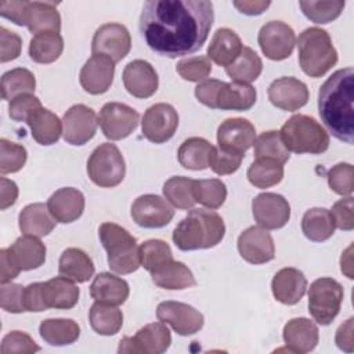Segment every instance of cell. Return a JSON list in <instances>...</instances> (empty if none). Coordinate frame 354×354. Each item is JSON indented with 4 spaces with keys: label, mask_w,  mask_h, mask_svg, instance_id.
Masks as SVG:
<instances>
[{
    "label": "cell",
    "mask_w": 354,
    "mask_h": 354,
    "mask_svg": "<svg viewBox=\"0 0 354 354\" xmlns=\"http://www.w3.org/2000/svg\"><path fill=\"white\" fill-rule=\"evenodd\" d=\"M335 220L325 207H311L301 218V231L313 242H324L335 232Z\"/></svg>",
    "instance_id": "38"
},
{
    "label": "cell",
    "mask_w": 354,
    "mask_h": 354,
    "mask_svg": "<svg viewBox=\"0 0 354 354\" xmlns=\"http://www.w3.org/2000/svg\"><path fill=\"white\" fill-rule=\"evenodd\" d=\"M80 290L75 281L65 277H55L41 282V297L46 308L69 310L79 301Z\"/></svg>",
    "instance_id": "27"
},
{
    "label": "cell",
    "mask_w": 354,
    "mask_h": 354,
    "mask_svg": "<svg viewBox=\"0 0 354 354\" xmlns=\"http://www.w3.org/2000/svg\"><path fill=\"white\" fill-rule=\"evenodd\" d=\"M141 266L152 272L173 260V253L167 242L162 239H148L140 246Z\"/></svg>",
    "instance_id": "47"
},
{
    "label": "cell",
    "mask_w": 354,
    "mask_h": 354,
    "mask_svg": "<svg viewBox=\"0 0 354 354\" xmlns=\"http://www.w3.org/2000/svg\"><path fill=\"white\" fill-rule=\"evenodd\" d=\"M47 207L55 221L64 224L73 223L83 214L84 195L73 187H64L48 198Z\"/></svg>",
    "instance_id": "26"
},
{
    "label": "cell",
    "mask_w": 354,
    "mask_h": 354,
    "mask_svg": "<svg viewBox=\"0 0 354 354\" xmlns=\"http://www.w3.org/2000/svg\"><path fill=\"white\" fill-rule=\"evenodd\" d=\"M124 88L136 98H149L159 86V77L155 68L144 59L129 62L122 73Z\"/></svg>",
    "instance_id": "22"
},
{
    "label": "cell",
    "mask_w": 354,
    "mask_h": 354,
    "mask_svg": "<svg viewBox=\"0 0 354 354\" xmlns=\"http://www.w3.org/2000/svg\"><path fill=\"white\" fill-rule=\"evenodd\" d=\"M25 8L26 1H1L0 3V14L3 18L10 19L15 25L24 26L25 25Z\"/></svg>",
    "instance_id": "59"
},
{
    "label": "cell",
    "mask_w": 354,
    "mask_h": 354,
    "mask_svg": "<svg viewBox=\"0 0 354 354\" xmlns=\"http://www.w3.org/2000/svg\"><path fill=\"white\" fill-rule=\"evenodd\" d=\"M129 293V283L111 272L98 274L90 285V296L104 304L120 306L127 300Z\"/></svg>",
    "instance_id": "30"
},
{
    "label": "cell",
    "mask_w": 354,
    "mask_h": 354,
    "mask_svg": "<svg viewBox=\"0 0 354 354\" xmlns=\"http://www.w3.org/2000/svg\"><path fill=\"white\" fill-rule=\"evenodd\" d=\"M254 221L264 230L282 228L290 218V205L279 194L263 192L252 201Z\"/></svg>",
    "instance_id": "17"
},
{
    "label": "cell",
    "mask_w": 354,
    "mask_h": 354,
    "mask_svg": "<svg viewBox=\"0 0 354 354\" xmlns=\"http://www.w3.org/2000/svg\"><path fill=\"white\" fill-rule=\"evenodd\" d=\"M93 330L102 336L116 335L123 325V314L116 306L95 301L88 311Z\"/></svg>",
    "instance_id": "39"
},
{
    "label": "cell",
    "mask_w": 354,
    "mask_h": 354,
    "mask_svg": "<svg viewBox=\"0 0 354 354\" xmlns=\"http://www.w3.org/2000/svg\"><path fill=\"white\" fill-rule=\"evenodd\" d=\"M178 127V113L173 105L159 102L149 106L141 122L144 137L153 144L169 141Z\"/></svg>",
    "instance_id": "12"
},
{
    "label": "cell",
    "mask_w": 354,
    "mask_h": 354,
    "mask_svg": "<svg viewBox=\"0 0 354 354\" xmlns=\"http://www.w3.org/2000/svg\"><path fill=\"white\" fill-rule=\"evenodd\" d=\"M0 260H1V275H0V281L1 283H7L11 282L14 278L18 277V274L21 272L19 266L15 263L14 257L11 256L8 249H1L0 250Z\"/></svg>",
    "instance_id": "60"
},
{
    "label": "cell",
    "mask_w": 354,
    "mask_h": 354,
    "mask_svg": "<svg viewBox=\"0 0 354 354\" xmlns=\"http://www.w3.org/2000/svg\"><path fill=\"white\" fill-rule=\"evenodd\" d=\"M335 225L343 231H351L354 228V201L353 196H346L339 199L333 203L332 209L329 210Z\"/></svg>",
    "instance_id": "56"
},
{
    "label": "cell",
    "mask_w": 354,
    "mask_h": 354,
    "mask_svg": "<svg viewBox=\"0 0 354 354\" xmlns=\"http://www.w3.org/2000/svg\"><path fill=\"white\" fill-rule=\"evenodd\" d=\"M133 221L144 228L166 227L174 217V210L166 199L155 194L138 196L130 210Z\"/></svg>",
    "instance_id": "16"
},
{
    "label": "cell",
    "mask_w": 354,
    "mask_h": 354,
    "mask_svg": "<svg viewBox=\"0 0 354 354\" xmlns=\"http://www.w3.org/2000/svg\"><path fill=\"white\" fill-rule=\"evenodd\" d=\"M195 202L209 207L218 209L227 198V187L218 178H203L194 181Z\"/></svg>",
    "instance_id": "46"
},
{
    "label": "cell",
    "mask_w": 354,
    "mask_h": 354,
    "mask_svg": "<svg viewBox=\"0 0 354 354\" xmlns=\"http://www.w3.org/2000/svg\"><path fill=\"white\" fill-rule=\"evenodd\" d=\"M54 1H26L25 26L29 32L39 35L44 32L61 30V15Z\"/></svg>",
    "instance_id": "28"
},
{
    "label": "cell",
    "mask_w": 354,
    "mask_h": 354,
    "mask_svg": "<svg viewBox=\"0 0 354 354\" xmlns=\"http://www.w3.org/2000/svg\"><path fill=\"white\" fill-rule=\"evenodd\" d=\"M238 252L250 264H264L275 257L271 234L261 227H249L238 236Z\"/></svg>",
    "instance_id": "18"
},
{
    "label": "cell",
    "mask_w": 354,
    "mask_h": 354,
    "mask_svg": "<svg viewBox=\"0 0 354 354\" xmlns=\"http://www.w3.org/2000/svg\"><path fill=\"white\" fill-rule=\"evenodd\" d=\"M214 21L207 0H149L138 29L145 44L159 55L177 58L202 48Z\"/></svg>",
    "instance_id": "1"
},
{
    "label": "cell",
    "mask_w": 354,
    "mask_h": 354,
    "mask_svg": "<svg viewBox=\"0 0 354 354\" xmlns=\"http://www.w3.org/2000/svg\"><path fill=\"white\" fill-rule=\"evenodd\" d=\"M225 235L223 217L214 210L192 209L174 228L173 242L180 250L209 249L218 245Z\"/></svg>",
    "instance_id": "3"
},
{
    "label": "cell",
    "mask_w": 354,
    "mask_h": 354,
    "mask_svg": "<svg viewBox=\"0 0 354 354\" xmlns=\"http://www.w3.org/2000/svg\"><path fill=\"white\" fill-rule=\"evenodd\" d=\"M15 263L19 266L21 271H29L39 268L46 261V245L32 235H24L15 239V242L8 248Z\"/></svg>",
    "instance_id": "32"
},
{
    "label": "cell",
    "mask_w": 354,
    "mask_h": 354,
    "mask_svg": "<svg viewBox=\"0 0 354 354\" xmlns=\"http://www.w3.org/2000/svg\"><path fill=\"white\" fill-rule=\"evenodd\" d=\"M58 272L75 282H86L94 274V263L84 250L68 248L59 256Z\"/></svg>",
    "instance_id": "35"
},
{
    "label": "cell",
    "mask_w": 354,
    "mask_h": 354,
    "mask_svg": "<svg viewBox=\"0 0 354 354\" xmlns=\"http://www.w3.org/2000/svg\"><path fill=\"white\" fill-rule=\"evenodd\" d=\"M279 134L286 149L299 155H318L329 148V134L308 115H293L283 123Z\"/></svg>",
    "instance_id": "6"
},
{
    "label": "cell",
    "mask_w": 354,
    "mask_h": 354,
    "mask_svg": "<svg viewBox=\"0 0 354 354\" xmlns=\"http://www.w3.org/2000/svg\"><path fill=\"white\" fill-rule=\"evenodd\" d=\"M149 274L156 286L167 290H183L196 285L192 271L184 263L176 260L166 263Z\"/></svg>",
    "instance_id": "33"
},
{
    "label": "cell",
    "mask_w": 354,
    "mask_h": 354,
    "mask_svg": "<svg viewBox=\"0 0 354 354\" xmlns=\"http://www.w3.org/2000/svg\"><path fill=\"white\" fill-rule=\"evenodd\" d=\"M263 71V62L261 58L257 55V53L243 46L241 54L238 58L225 68V73L234 80L239 83H250L254 82Z\"/></svg>",
    "instance_id": "41"
},
{
    "label": "cell",
    "mask_w": 354,
    "mask_h": 354,
    "mask_svg": "<svg viewBox=\"0 0 354 354\" xmlns=\"http://www.w3.org/2000/svg\"><path fill=\"white\" fill-rule=\"evenodd\" d=\"M254 126L243 118H228L217 129V144L224 151L245 155L254 144Z\"/></svg>",
    "instance_id": "21"
},
{
    "label": "cell",
    "mask_w": 354,
    "mask_h": 354,
    "mask_svg": "<svg viewBox=\"0 0 354 354\" xmlns=\"http://www.w3.org/2000/svg\"><path fill=\"white\" fill-rule=\"evenodd\" d=\"M131 48V37L127 28L118 22L101 25L91 41V53L111 58L115 64L122 61Z\"/></svg>",
    "instance_id": "13"
},
{
    "label": "cell",
    "mask_w": 354,
    "mask_h": 354,
    "mask_svg": "<svg viewBox=\"0 0 354 354\" xmlns=\"http://www.w3.org/2000/svg\"><path fill=\"white\" fill-rule=\"evenodd\" d=\"M243 48L241 37L230 28H220L214 32L207 47V58L220 66L231 65Z\"/></svg>",
    "instance_id": "29"
},
{
    "label": "cell",
    "mask_w": 354,
    "mask_h": 354,
    "mask_svg": "<svg viewBox=\"0 0 354 354\" xmlns=\"http://www.w3.org/2000/svg\"><path fill=\"white\" fill-rule=\"evenodd\" d=\"M41 108L40 100L33 94H22L8 104V115L15 122H25Z\"/></svg>",
    "instance_id": "55"
},
{
    "label": "cell",
    "mask_w": 354,
    "mask_h": 354,
    "mask_svg": "<svg viewBox=\"0 0 354 354\" xmlns=\"http://www.w3.org/2000/svg\"><path fill=\"white\" fill-rule=\"evenodd\" d=\"M248 180L256 188H270L283 178V165L271 159H256L246 171Z\"/></svg>",
    "instance_id": "43"
},
{
    "label": "cell",
    "mask_w": 354,
    "mask_h": 354,
    "mask_svg": "<svg viewBox=\"0 0 354 354\" xmlns=\"http://www.w3.org/2000/svg\"><path fill=\"white\" fill-rule=\"evenodd\" d=\"M18 198V185L6 177L0 178V209L6 210L12 206Z\"/></svg>",
    "instance_id": "62"
},
{
    "label": "cell",
    "mask_w": 354,
    "mask_h": 354,
    "mask_svg": "<svg viewBox=\"0 0 354 354\" xmlns=\"http://www.w3.org/2000/svg\"><path fill=\"white\" fill-rule=\"evenodd\" d=\"M88 178L98 187L112 188L119 185L126 174V163L115 144H100L87 160Z\"/></svg>",
    "instance_id": "7"
},
{
    "label": "cell",
    "mask_w": 354,
    "mask_h": 354,
    "mask_svg": "<svg viewBox=\"0 0 354 354\" xmlns=\"http://www.w3.org/2000/svg\"><path fill=\"white\" fill-rule=\"evenodd\" d=\"M328 184L329 188L336 192L337 195L342 196H348L351 195L353 189H354V170L353 166L350 163H337L333 167H330L328 170Z\"/></svg>",
    "instance_id": "51"
},
{
    "label": "cell",
    "mask_w": 354,
    "mask_h": 354,
    "mask_svg": "<svg viewBox=\"0 0 354 354\" xmlns=\"http://www.w3.org/2000/svg\"><path fill=\"white\" fill-rule=\"evenodd\" d=\"M18 224L25 235L40 238L48 235L55 228V218L51 216L47 205L30 203L19 212Z\"/></svg>",
    "instance_id": "31"
},
{
    "label": "cell",
    "mask_w": 354,
    "mask_h": 354,
    "mask_svg": "<svg viewBox=\"0 0 354 354\" xmlns=\"http://www.w3.org/2000/svg\"><path fill=\"white\" fill-rule=\"evenodd\" d=\"M353 321L354 318H348L346 322H343L337 330H336V336H335V342L336 346L347 353H351L354 350V337H353Z\"/></svg>",
    "instance_id": "61"
},
{
    "label": "cell",
    "mask_w": 354,
    "mask_h": 354,
    "mask_svg": "<svg viewBox=\"0 0 354 354\" xmlns=\"http://www.w3.org/2000/svg\"><path fill=\"white\" fill-rule=\"evenodd\" d=\"M303 14L315 24H328L335 21L343 11L346 3L342 0L333 1H300Z\"/></svg>",
    "instance_id": "48"
},
{
    "label": "cell",
    "mask_w": 354,
    "mask_h": 354,
    "mask_svg": "<svg viewBox=\"0 0 354 354\" xmlns=\"http://www.w3.org/2000/svg\"><path fill=\"white\" fill-rule=\"evenodd\" d=\"M160 322L169 324L180 336H189L199 332L203 326V314L195 307L181 301H162L156 308Z\"/></svg>",
    "instance_id": "15"
},
{
    "label": "cell",
    "mask_w": 354,
    "mask_h": 354,
    "mask_svg": "<svg viewBox=\"0 0 354 354\" xmlns=\"http://www.w3.org/2000/svg\"><path fill=\"white\" fill-rule=\"evenodd\" d=\"M138 112L122 102H106L98 115V123L108 140L119 141L129 137L138 124Z\"/></svg>",
    "instance_id": "10"
},
{
    "label": "cell",
    "mask_w": 354,
    "mask_h": 354,
    "mask_svg": "<svg viewBox=\"0 0 354 354\" xmlns=\"http://www.w3.org/2000/svg\"><path fill=\"white\" fill-rule=\"evenodd\" d=\"M40 337L50 346H66L80 336V326L71 318H47L39 325Z\"/></svg>",
    "instance_id": "36"
},
{
    "label": "cell",
    "mask_w": 354,
    "mask_h": 354,
    "mask_svg": "<svg viewBox=\"0 0 354 354\" xmlns=\"http://www.w3.org/2000/svg\"><path fill=\"white\" fill-rule=\"evenodd\" d=\"M28 159L26 148L21 144L8 141L6 138L0 140V173H17L19 171Z\"/></svg>",
    "instance_id": "49"
},
{
    "label": "cell",
    "mask_w": 354,
    "mask_h": 354,
    "mask_svg": "<svg viewBox=\"0 0 354 354\" xmlns=\"http://www.w3.org/2000/svg\"><path fill=\"white\" fill-rule=\"evenodd\" d=\"M0 61L8 62L19 57L22 48V39L18 33L8 30L7 28H0Z\"/></svg>",
    "instance_id": "57"
},
{
    "label": "cell",
    "mask_w": 354,
    "mask_h": 354,
    "mask_svg": "<svg viewBox=\"0 0 354 354\" xmlns=\"http://www.w3.org/2000/svg\"><path fill=\"white\" fill-rule=\"evenodd\" d=\"M100 241L108 254V266L116 274H131L141 266L137 239L115 223H102L98 228Z\"/></svg>",
    "instance_id": "5"
},
{
    "label": "cell",
    "mask_w": 354,
    "mask_h": 354,
    "mask_svg": "<svg viewBox=\"0 0 354 354\" xmlns=\"http://www.w3.org/2000/svg\"><path fill=\"white\" fill-rule=\"evenodd\" d=\"M194 181L184 176L170 177L162 188L165 198L177 209H192L196 203L194 198Z\"/></svg>",
    "instance_id": "44"
},
{
    "label": "cell",
    "mask_w": 354,
    "mask_h": 354,
    "mask_svg": "<svg viewBox=\"0 0 354 354\" xmlns=\"http://www.w3.org/2000/svg\"><path fill=\"white\" fill-rule=\"evenodd\" d=\"M289 151L282 142L281 134L277 130L263 131L254 140V158L256 159H271L281 165L289 160Z\"/></svg>",
    "instance_id": "45"
},
{
    "label": "cell",
    "mask_w": 354,
    "mask_h": 354,
    "mask_svg": "<svg viewBox=\"0 0 354 354\" xmlns=\"http://www.w3.org/2000/svg\"><path fill=\"white\" fill-rule=\"evenodd\" d=\"M98 119L93 108L84 104L72 105L62 118V136L71 145H84L97 131Z\"/></svg>",
    "instance_id": "14"
},
{
    "label": "cell",
    "mask_w": 354,
    "mask_h": 354,
    "mask_svg": "<svg viewBox=\"0 0 354 354\" xmlns=\"http://www.w3.org/2000/svg\"><path fill=\"white\" fill-rule=\"evenodd\" d=\"M171 344V335L163 322H152L138 329L134 336H124L118 353L133 354H160Z\"/></svg>",
    "instance_id": "9"
},
{
    "label": "cell",
    "mask_w": 354,
    "mask_h": 354,
    "mask_svg": "<svg viewBox=\"0 0 354 354\" xmlns=\"http://www.w3.org/2000/svg\"><path fill=\"white\" fill-rule=\"evenodd\" d=\"M261 53L272 61H282L290 57L296 44L293 29L282 21H270L264 24L257 36Z\"/></svg>",
    "instance_id": "11"
},
{
    "label": "cell",
    "mask_w": 354,
    "mask_h": 354,
    "mask_svg": "<svg viewBox=\"0 0 354 354\" xmlns=\"http://www.w3.org/2000/svg\"><path fill=\"white\" fill-rule=\"evenodd\" d=\"M214 147L202 137L185 140L177 152L180 165L188 170H205L209 167Z\"/></svg>",
    "instance_id": "37"
},
{
    "label": "cell",
    "mask_w": 354,
    "mask_h": 354,
    "mask_svg": "<svg viewBox=\"0 0 354 354\" xmlns=\"http://www.w3.org/2000/svg\"><path fill=\"white\" fill-rule=\"evenodd\" d=\"M35 88V75L26 68H14L1 76V97L6 101H11L22 94H32Z\"/></svg>",
    "instance_id": "42"
},
{
    "label": "cell",
    "mask_w": 354,
    "mask_h": 354,
    "mask_svg": "<svg viewBox=\"0 0 354 354\" xmlns=\"http://www.w3.org/2000/svg\"><path fill=\"white\" fill-rule=\"evenodd\" d=\"M307 289V279L304 274L293 267H286L279 270L272 281L271 290L277 301L293 306L301 300Z\"/></svg>",
    "instance_id": "24"
},
{
    "label": "cell",
    "mask_w": 354,
    "mask_h": 354,
    "mask_svg": "<svg viewBox=\"0 0 354 354\" xmlns=\"http://www.w3.org/2000/svg\"><path fill=\"white\" fill-rule=\"evenodd\" d=\"M64 51V39L57 32L35 35L29 43V57L36 64H51Z\"/></svg>",
    "instance_id": "40"
},
{
    "label": "cell",
    "mask_w": 354,
    "mask_h": 354,
    "mask_svg": "<svg viewBox=\"0 0 354 354\" xmlns=\"http://www.w3.org/2000/svg\"><path fill=\"white\" fill-rule=\"evenodd\" d=\"M243 158H245L243 153H235V152L224 151L214 147L213 153L210 156L209 166L218 176L232 174L241 167Z\"/></svg>",
    "instance_id": "53"
},
{
    "label": "cell",
    "mask_w": 354,
    "mask_h": 354,
    "mask_svg": "<svg viewBox=\"0 0 354 354\" xmlns=\"http://www.w3.org/2000/svg\"><path fill=\"white\" fill-rule=\"evenodd\" d=\"M40 347L25 332L12 330L1 340V354H30L39 351Z\"/></svg>",
    "instance_id": "52"
},
{
    "label": "cell",
    "mask_w": 354,
    "mask_h": 354,
    "mask_svg": "<svg viewBox=\"0 0 354 354\" xmlns=\"http://www.w3.org/2000/svg\"><path fill=\"white\" fill-rule=\"evenodd\" d=\"M24 290L25 286L21 283H1L0 289V304L1 308L7 313L19 314L25 313V303H24Z\"/></svg>",
    "instance_id": "54"
},
{
    "label": "cell",
    "mask_w": 354,
    "mask_h": 354,
    "mask_svg": "<svg viewBox=\"0 0 354 354\" xmlns=\"http://www.w3.org/2000/svg\"><path fill=\"white\" fill-rule=\"evenodd\" d=\"M270 102L283 111L295 112L303 108L308 102V88L306 83L293 77V76H282L275 79L267 90Z\"/></svg>",
    "instance_id": "19"
},
{
    "label": "cell",
    "mask_w": 354,
    "mask_h": 354,
    "mask_svg": "<svg viewBox=\"0 0 354 354\" xmlns=\"http://www.w3.org/2000/svg\"><path fill=\"white\" fill-rule=\"evenodd\" d=\"M256 97V88L248 83L220 80L213 98V109L248 111L254 105Z\"/></svg>",
    "instance_id": "23"
},
{
    "label": "cell",
    "mask_w": 354,
    "mask_h": 354,
    "mask_svg": "<svg viewBox=\"0 0 354 354\" xmlns=\"http://www.w3.org/2000/svg\"><path fill=\"white\" fill-rule=\"evenodd\" d=\"M354 69L343 68L332 73L318 91L321 120L337 140L354 142Z\"/></svg>",
    "instance_id": "2"
},
{
    "label": "cell",
    "mask_w": 354,
    "mask_h": 354,
    "mask_svg": "<svg viewBox=\"0 0 354 354\" xmlns=\"http://www.w3.org/2000/svg\"><path fill=\"white\" fill-rule=\"evenodd\" d=\"M344 290L333 278L322 277L315 279L308 288V311L319 325H329L337 317Z\"/></svg>",
    "instance_id": "8"
},
{
    "label": "cell",
    "mask_w": 354,
    "mask_h": 354,
    "mask_svg": "<svg viewBox=\"0 0 354 354\" xmlns=\"http://www.w3.org/2000/svg\"><path fill=\"white\" fill-rule=\"evenodd\" d=\"M26 124L30 129L33 140L40 145H53L62 134V122L59 118L43 106L30 115Z\"/></svg>",
    "instance_id": "34"
},
{
    "label": "cell",
    "mask_w": 354,
    "mask_h": 354,
    "mask_svg": "<svg viewBox=\"0 0 354 354\" xmlns=\"http://www.w3.org/2000/svg\"><path fill=\"white\" fill-rule=\"evenodd\" d=\"M24 303L25 310L30 313H40L47 310L41 297V282H33L25 286Z\"/></svg>",
    "instance_id": "58"
},
{
    "label": "cell",
    "mask_w": 354,
    "mask_h": 354,
    "mask_svg": "<svg viewBox=\"0 0 354 354\" xmlns=\"http://www.w3.org/2000/svg\"><path fill=\"white\" fill-rule=\"evenodd\" d=\"M283 342L290 353H310L319 340L318 326L308 318H292L283 326Z\"/></svg>",
    "instance_id": "25"
},
{
    "label": "cell",
    "mask_w": 354,
    "mask_h": 354,
    "mask_svg": "<svg viewBox=\"0 0 354 354\" xmlns=\"http://www.w3.org/2000/svg\"><path fill=\"white\" fill-rule=\"evenodd\" d=\"M115 75V62L106 55L93 54L80 69L79 82L82 88L93 95L109 90Z\"/></svg>",
    "instance_id": "20"
},
{
    "label": "cell",
    "mask_w": 354,
    "mask_h": 354,
    "mask_svg": "<svg viewBox=\"0 0 354 354\" xmlns=\"http://www.w3.org/2000/svg\"><path fill=\"white\" fill-rule=\"evenodd\" d=\"M232 4L239 10V12L245 15H260L270 7L271 3L270 1H234Z\"/></svg>",
    "instance_id": "63"
},
{
    "label": "cell",
    "mask_w": 354,
    "mask_h": 354,
    "mask_svg": "<svg viewBox=\"0 0 354 354\" xmlns=\"http://www.w3.org/2000/svg\"><path fill=\"white\" fill-rule=\"evenodd\" d=\"M299 65L310 77L324 76L337 62V51L325 29L313 26L304 29L297 39Z\"/></svg>",
    "instance_id": "4"
},
{
    "label": "cell",
    "mask_w": 354,
    "mask_h": 354,
    "mask_svg": "<svg viewBox=\"0 0 354 354\" xmlns=\"http://www.w3.org/2000/svg\"><path fill=\"white\" fill-rule=\"evenodd\" d=\"M177 73L188 82H201L205 80L212 72V62L205 55L188 57L177 62Z\"/></svg>",
    "instance_id": "50"
}]
</instances>
